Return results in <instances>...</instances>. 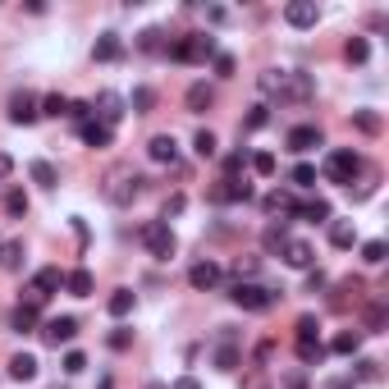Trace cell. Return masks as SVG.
Instances as JSON below:
<instances>
[{
	"label": "cell",
	"instance_id": "obj_1",
	"mask_svg": "<svg viewBox=\"0 0 389 389\" xmlns=\"http://www.w3.org/2000/svg\"><path fill=\"white\" fill-rule=\"evenodd\" d=\"M101 192H105V202H110V207H129V202L142 192V174H138V170H129V165H120V170L105 174Z\"/></svg>",
	"mask_w": 389,
	"mask_h": 389
},
{
	"label": "cell",
	"instance_id": "obj_2",
	"mask_svg": "<svg viewBox=\"0 0 389 389\" xmlns=\"http://www.w3.org/2000/svg\"><path fill=\"white\" fill-rule=\"evenodd\" d=\"M357 174H362V156L357 151H348V147L330 151V161H325V179L330 183H353Z\"/></svg>",
	"mask_w": 389,
	"mask_h": 389
},
{
	"label": "cell",
	"instance_id": "obj_3",
	"mask_svg": "<svg viewBox=\"0 0 389 389\" xmlns=\"http://www.w3.org/2000/svg\"><path fill=\"white\" fill-rule=\"evenodd\" d=\"M170 55H174V60H183V64L211 60V55H216V37H207V33H192V37H183V42H174V46H170Z\"/></svg>",
	"mask_w": 389,
	"mask_h": 389
},
{
	"label": "cell",
	"instance_id": "obj_4",
	"mask_svg": "<svg viewBox=\"0 0 389 389\" xmlns=\"http://www.w3.org/2000/svg\"><path fill=\"white\" fill-rule=\"evenodd\" d=\"M229 298H233L243 311H270V307H275V294H270V289H261V284H252V279H238Z\"/></svg>",
	"mask_w": 389,
	"mask_h": 389
},
{
	"label": "cell",
	"instance_id": "obj_5",
	"mask_svg": "<svg viewBox=\"0 0 389 389\" xmlns=\"http://www.w3.org/2000/svg\"><path fill=\"white\" fill-rule=\"evenodd\" d=\"M142 243H147V252L161 257V261L174 257V229L165 225V220H147V225H142Z\"/></svg>",
	"mask_w": 389,
	"mask_h": 389
},
{
	"label": "cell",
	"instance_id": "obj_6",
	"mask_svg": "<svg viewBox=\"0 0 389 389\" xmlns=\"http://www.w3.org/2000/svg\"><path fill=\"white\" fill-rule=\"evenodd\" d=\"M37 120H42V110H37V96L33 92H14V96H9V124L23 129V124H37Z\"/></svg>",
	"mask_w": 389,
	"mask_h": 389
},
{
	"label": "cell",
	"instance_id": "obj_7",
	"mask_svg": "<svg viewBox=\"0 0 389 389\" xmlns=\"http://www.w3.org/2000/svg\"><path fill=\"white\" fill-rule=\"evenodd\" d=\"M74 335H78V320H74V316H51V320H46V325H42V339H46V344H51V348L69 344Z\"/></svg>",
	"mask_w": 389,
	"mask_h": 389
},
{
	"label": "cell",
	"instance_id": "obj_8",
	"mask_svg": "<svg viewBox=\"0 0 389 389\" xmlns=\"http://www.w3.org/2000/svg\"><path fill=\"white\" fill-rule=\"evenodd\" d=\"M124 105H129V101H124L120 92H101V96H96V115H101L105 129H115V124L124 120Z\"/></svg>",
	"mask_w": 389,
	"mask_h": 389
},
{
	"label": "cell",
	"instance_id": "obj_9",
	"mask_svg": "<svg viewBox=\"0 0 389 389\" xmlns=\"http://www.w3.org/2000/svg\"><path fill=\"white\" fill-rule=\"evenodd\" d=\"M311 147H320V129L316 124H298V129H289V151L294 156H307Z\"/></svg>",
	"mask_w": 389,
	"mask_h": 389
},
{
	"label": "cell",
	"instance_id": "obj_10",
	"mask_svg": "<svg viewBox=\"0 0 389 389\" xmlns=\"http://www.w3.org/2000/svg\"><path fill=\"white\" fill-rule=\"evenodd\" d=\"M147 156L156 165H174V161H179V142H174L170 133H156V138L147 142Z\"/></svg>",
	"mask_w": 389,
	"mask_h": 389
},
{
	"label": "cell",
	"instance_id": "obj_11",
	"mask_svg": "<svg viewBox=\"0 0 389 389\" xmlns=\"http://www.w3.org/2000/svg\"><path fill=\"white\" fill-rule=\"evenodd\" d=\"M188 284L202 289V294H211V289L220 284V266H216V261H197V266L188 270Z\"/></svg>",
	"mask_w": 389,
	"mask_h": 389
},
{
	"label": "cell",
	"instance_id": "obj_12",
	"mask_svg": "<svg viewBox=\"0 0 389 389\" xmlns=\"http://www.w3.org/2000/svg\"><path fill=\"white\" fill-rule=\"evenodd\" d=\"M284 261H289L294 270H311L316 252H311V243H303V238H289V243H284Z\"/></svg>",
	"mask_w": 389,
	"mask_h": 389
},
{
	"label": "cell",
	"instance_id": "obj_13",
	"mask_svg": "<svg viewBox=\"0 0 389 389\" xmlns=\"http://www.w3.org/2000/svg\"><path fill=\"white\" fill-rule=\"evenodd\" d=\"M307 96H311V78H307V74H284L279 101H307Z\"/></svg>",
	"mask_w": 389,
	"mask_h": 389
},
{
	"label": "cell",
	"instance_id": "obj_14",
	"mask_svg": "<svg viewBox=\"0 0 389 389\" xmlns=\"http://www.w3.org/2000/svg\"><path fill=\"white\" fill-rule=\"evenodd\" d=\"M284 18H289V23H294V28H316V18H320V9H316V5H311V0H294V5H289V9H284Z\"/></svg>",
	"mask_w": 389,
	"mask_h": 389
},
{
	"label": "cell",
	"instance_id": "obj_15",
	"mask_svg": "<svg viewBox=\"0 0 389 389\" xmlns=\"http://www.w3.org/2000/svg\"><path fill=\"white\" fill-rule=\"evenodd\" d=\"M248 197H252V188L238 183V179H220L216 188H211V202H248Z\"/></svg>",
	"mask_w": 389,
	"mask_h": 389
},
{
	"label": "cell",
	"instance_id": "obj_16",
	"mask_svg": "<svg viewBox=\"0 0 389 389\" xmlns=\"http://www.w3.org/2000/svg\"><path fill=\"white\" fill-rule=\"evenodd\" d=\"M33 289L42 298H51V294H60V289H64V275L55 266H46V270H37V275H33Z\"/></svg>",
	"mask_w": 389,
	"mask_h": 389
},
{
	"label": "cell",
	"instance_id": "obj_17",
	"mask_svg": "<svg viewBox=\"0 0 389 389\" xmlns=\"http://www.w3.org/2000/svg\"><path fill=\"white\" fill-rule=\"evenodd\" d=\"M96 60H101V64H110V60H120V55H124V42H120V37H115V33H101V37H96Z\"/></svg>",
	"mask_w": 389,
	"mask_h": 389
},
{
	"label": "cell",
	"instance_id": "obj_18",
	"mask_svg": "<svg viewBox=\"0 0 389 389\" xmlns=\"http://www.w3.org/2000/svg\"><path fill=\"white\" fill-rule=\"evenodd\" d=\"M110 138H115V129H105L101 120H87L83 124V142H87V147H110Z\"/></svg>",
	"mask_w": 389,
	"mask_h": 389
},
{
	"label": "cell",
	"instance_id": "obj_19",
	"mask_svg": "<svg viewBox=\"0 0 389 389\" xmlns=\"http://www.w3.org/2000/svg\"><path fill=\"white\" fill-rule=\"evenodd\" d=\"M92 270H69V275H64V289H69L74 298H92Z\"/></svg>",
	"mask_w": 389,
	"mask_h": 389
},
{
	"label": "cell",
	"instance_id": "obj_20",
	"mask_svg": "<svg viewBox=\"0 0 389 389\" xmlns=\"http://www.w3.org/2000/svg\"><path fill=\"white\" fill-rule=\"evenodd\" d=\"M330 348H335L339 357H353L357 348H362V330H339V335H335V344H330Z\"/></svg>",
	"mask_w": 389,
	"mask_h": 389
},
{
	"label": "cell",
	"instance_id": "obj_21",
	"mask_svg": "<svg viewBox=\"0 0 389 389\" xmlns=\"http://www.w3.org/2000/svg\"><path fill=\"white\" fill-rule=\"evenodd\" d=\"M9 376H14V381H33L37 376V357L33 353H14L9 357Z\"/></svg>",
	"mask_w": 389,
	"mask_h": 389
},
{
	"label": "cell",
	"instance_id": "obj_22",
	"mask_svg": "<svg viewBox=\"0 0 389 389\" xmlns=\"http://www.w3.org/2000/svg\"><path fill=\"white\" fill-rule=\"evenodd\" d=\"M298 216H307L311 225H330V202H325V197H311V202L298 207Z\"/></svg>",
	"mask_w": 389,
	"mask_h": 389
},
{
	"label": "cell",
	"instance_id": "obj_23",
	"mask_svg": "<svg viewBox=\"0 0 389 389\" xmlns=\"http://www.w3.org/2000/svg\"><path fill=\"white\" fill-rule=\"evenodd\" d=\"M0 266H5V270H18V266H23V238L0 243Z\"/></svg>",
	"mask_w": 389,
	"mask_h": 389
},
{
	"label": "cell",
	"instance_id": "obj_24",
	"mask_svg": "<svg viewBox=\"0 0 389 389\" xmlns=\"http://www.w3.org/2000/svg\"><path fill=\"white\" fill-rule=\"evenodd\" d=\"M266 211H270V216H279V211H284V216H298L294 192H270V197H266Z\"/></svg>",
	"mask_w": 389,
	"mask_h": 389
},
{
	"label": "cell",
	"instance_id": "obj_25",
	"mask_svg": "<svg viewBox=\"0 0 389 389\" xmlns=\"http://www.w3.org/2000/svg\"><path fill=\"white\" fill-rule=\"evenodd\" d=\"M133 303H138V298H133V289H115V294H110V303H105V307H110V316H129V311H133Z\"/></svg>",
	"mask_w": 389,
	"mask_h": 389
},
{
	"label": "cell",
	"instance_id": "obj_26",
	"mask_svg": "<svg viewBox=\"0 0 389 389\" xmlns=\"http://www.w3.org/2000/svg\"><path fill=\"white\" fill-rule=\"evenodd\" d=\"M330 243H335V248H353V243H357V229L348 225V220H335V225H330Z\"/></svg>",
	"mask_w": 389,
	"mask_h": 389
},
{
	"label": "cell",
	"instance_id": "obj_27",
	"mask_svg": "<svg viewBox=\"0 0 389 389\" xmlns=\"http://www.w3.org/2000/svg\"><path fill=\"white\" fill-rule=\"evenodd\" d=\"M211 101H216V92H211L207 83H192L188 87V110H207Z\"/></svg>",
	"mask_w": 389,
	"mask_h": 389
},
{
	"label": "cell",
	"instance_id": "obj_28",
	"mask_svg": "<svg viewBox=\"0 0 389 389\" xmlns=\"http://www.w3.org/2000/svg\"><path fill=\"white\" fill-rule=\"evenodd\" d=\"M238 357H243V353H238V348L229 344V339H225V344L216 348V366H220V371H238Z\"/></svg>",
	"mask_w": 389,
	"mask_h": 389
},
{
	"label": "cell",
	"instance_id": "obj_29",
	"mask_svg": "<svg viewBox=\"0 0 389 389\" xmlns=\"http://www.w3.org/2000/svg\"><path fill=\"white\" fill-rule=\"evenodd\" d=\"M261 243H266V252H284V243H289V229H284V225H266V233H261Z\"/></svg>",
	"mask_w": 389,
	"mask_h": 389
},
{
	"label": "cell",
	"instance_id": "obj_30",
	"mask_svg": "<svg viewBox=\"0 0 389 389\" xmlns=\"http://www.w3.org/2000/svg\"><path fill=\"white\" fill-rule=\"evenodd\" d=\"M344 55H348V60H353V64H366V55H371V46H366V37H348Z\"/></svg>",
	"mask_w": 389,
	"mask_h": 389
},
{
	"label": "cell",
	"instance_id": "obj_31",
	"mask_svg": "<svg viewBox=\"0 0 389 389\" xmlns=\"http://www.w3.org/2000/svg\"><path fill=\"white\" fill-rule=\"evenodd\" d=\"M192 151H197L202 161H211V156H216V133H211V129H202L197 138H192Z\"/></svg>",
	"mask_w": 389,
	"mask_h": 389
},
{
	"label": "cell",
	"instance_id": "obj_32",
	"mask_svg": "<svg viewBox=\"0 0 389 389\" xmlns=\"http://www.w3.org/2000/svg\"><path fill=\"white\" fill-rule=\"evenodd\" d=\"M33 179L42 183V188H55V179H60V174H55L51 161H33Z\"/></svg>",
	"mask_w": 389,
	"mask_h": 389
},
{
	"label": "cell",
	"instance_id": "obj_33",
	"mask_svg": "<svg viewBox=\"0 0 389 389\" xmlns=\"http://www.w3.org/2000/svg\"><path fill=\"white\" fill-rule=\"evenodd\" d=\"M298 357H303V362H320V357H325L320 339H298Z\"/></svg>",
	"mask_w": 389,
	"mask_h": 389
},
{
	"label": "cell",
	"instance_id": "obj_34",
	"mask_svg": "<svg viewBox=\"0 0 389 389\" xmlns=\"http://www.w3.org/2000/svg\"><path fill=\"white\" fill-rule=\"evenodd\" d=\"M42 115H51V120H60V115H69V101H64L60 92H51V96L42 101Z\"/></svg>",
	"mask_w": 389,
	"mask_h": 389
},
{
	"label": "cell",
	"instance_id": "obj_35",
	"mask_svg": "<svg viewBox=\"0 0 389 389\" xmlns=\"http://www.w3.org/2000/svg\"><path fill=\"white\" fill-rule=\"evenodd\" d=\"M289 179H294V188H311V183H316V165H294Z\"/></svg>",
	"mask_w": 389,
	"mask_h": 389
},
{
	"label": "cell",
	"instance_id": "obj_36",
	"mask_svg": "<svg viewBox=\"0 0 389 389\" xmlns=\"http://www.w3.org/2000/svg\"><path fill=\"white\" fill-rule=\"evenodd\" d=\"M362 261H366V266H381V261H385V243L381 238L362 243Z\"/></svg>",
	"mask_w": 389,
	"mask_h": 389
},
{
	"label": "cell",
	"instance_id": "obj_37",
	"mask_svg": "<svg viewBox=\"0 0 389 389\" xmlns=\"http://www.w3.org/2000/svg\"><path fill=\"white\" fill-rule=\"evenodd\" d=\"M5 211H9V216H28V197H23V188H14V192H9V197H5Z\"/></svg>",
	"mask_w": 389,
	"mask_h": 389
},
{
	"label": "cell",
	"instance_id": "obj_38",
	"mask_svg": "<svg viewBox=\"0 0 389 389\" xmlns=\"http://www.w3.org/2000/svg\"><path fill=\"white\" fill-rule=\"evenodd\" d=\"M279 87H284V69H266V74H261V92L279 96Z\"/></svg>",
	"mask_w": 389,
	"mask_h": 389
},
{
	"label": "cell",
	"instance_id": "obj_39",
	"mask_svg": "<svg viewBox=\"0 0 389 389\" xmlns=\"http://www.w3.org/2000/svg\"><path fill=\"white\" fill-rule=\"evenodd\" d=\"M14 330H18V335L37 330V311H33V307H18V311H14Z\"/></svg>",
	"mask_w": 389,
	"mask_h": 389
},
{
	"label": "cell",
	"instance_id": "obj_40",
	"mask_svg": "<svg viewBox=\"0 0 389 389\" xmlns=\"http://www.w3.org/2000/svg\"><path fill=\"white\" fill-rule=\"evenodd\" d=\"M353 120H357V129H362V133H381V115H371V110H357Z\"/></svg>",
	"mask_w": 389,
	"mask_h": 389
},
{
	"label": "cell",
	"instance_id": "obj_41",
	"mask_svg": "<svg viewBox=\"0 0 389 389\" xmlns=\"http://www.w3.org/2000/svg\"><path fill=\"white\" fill-rule=\"evenodd\" d=\"M243 124H248V129H266V124H270V110H266V105H252Z\"/></svg>",
	"mask_w": 389,
	"mask_h": 389
},
{
	"label": "cell",
	"instance_id": "obj_42",
	"mask_svg": "<svg viewBox=\"0 0 389 389\" xmlns=\"http://www.w3.org/2000/svg\"><path fill=\"white\" fill-rule=\"evenodd\" d=\"M129 105H133V110H151V105H156V92H151V87H138Z\"/></svg>",
	"mask_w": 389,
	"mask_h": 389
},
{
	"label": "cell",
	"instance_id": "obj_43",
	"mask_svg": "<svg viewBox=\"0 0 389 389\" xmlns=\"http://www.w3.org/2000/svg\"><path fill=\"white\" fill-rule=\"evenodd\" d=\"M252 170H257V174H275V156H270V151H257V156H252Z\"/></svg>",
	"mask_w": 389,
	"mask_h": 389
},
{
	"label": "cell",
	"instance_id": "obj_44",
	"mask_svg": "<svg viewBox=\"0 0 389 389\" xmlns=\"http://www.w3.org/2000/svg\"><path fill=\"white\" fill-rule=\"evenodd\" d=\"M211 60H216V74H220V78H229L233 69H238V64H233V55H225V51H216Z\"/></svg>",
	"mask_w": 389,
	"mask_h": 389
},
{
	"label": "cell",
	"instance_id": "obj_45",
	"mask_svg": "<svg viewBox=\"0 0 389 389\" xmlns=\"http://www.w3.org/2000/svg\"><path fill=\"white\" fill-rule=\"evenodd\" d=\"M129 344H133V330H110V348L115 353H124Z\"/></svg>",
	"mask_w": 389,
	"mask_h": 389
},
{
	"label": "cell",
	"instance_id": "obj_46",
	"mask_svg": "<svg viewBox=\"0 0 389 389\" xmlns=\"http://www.w3.org/2000/svg\"><path fill=\"white\" fill-rule=\"evenodd\" d=\"M83 366H87V357H83V353H64V371H69V376H78Z\"/></svg>",
	"mask_w": 389,
	"mask_h": 389
},
{
	"label": "cell",
	"instance_id": "obj_47",
	"mask_svg": "<svg viewBox=\"0 0 389 389\" xmlns=\"http://www.w3.org/2000/svg\"><path fill=\"white\" fill-rule=\"evenodd\" d=\"M357 371H362V381H381V362H371V357L357 362Z\"/></svg>",
	"mask_w": 389,
	"mask_h": 389
},
{
	"label": "cell",
	"instance_id": "obj_48",
	"mask_svg": "<svg viewBox=\"0 0 389 389\" xmlns=\"http://www.w3.org/2000/svg\"><path fill=\"white\" fill-rule=\"evenodd\" d=\"M366 325L381 335V330H385V307H371V311H366Z\"/></svg>",
	"mask_w": 389,
	"mask_h": 389
},
{
	"label": "cell",
	"instance_id": "obj_49",
	"mask_svg": "<svg viewBox=\"0 0 389 389\" xmlns=\"http://www.w3.org/2000/svg\"><path fill=\"white\" fill-rule=\"evenodd\" d=\"M87 115H92V105H83V101H69V120L87 124Z\"/></svg>",
	"mask_w": 389,
	"mask_h": 389
},
{
	"label": "cell",
	"instance_id": "obj_50",
	"mask_svg": "<svg viewBox=\"0 0 389 389\" xmlns=\"http://www.w3.org/2000/svg\"><path fill=\"white\" fill-rule=\"evenodd\" d=\"M179 211H183V197H179V192H174V197L165 202V216H161V220H165V225H170V216H179Z\"/></svg>",
	"mask_w": 389,
	"mask_h": 389
},
{
	"label": "cell",
	"instance_id": "obj_51",
	"mask_svg": "<svg viewBox=\"0 0 389 389\" xmlns=\"http://www.w3.org/2000/svg\"><path fill=\"white\" fill-rule=\"evenodd\" d=\"M142 51H161V33H156V28L142 33Z\"/></svg>",
	"mask_w": 389,
	"mask_h": 389
},
{
	"label": "cell",
	"instance_id": "obj_52",
	"mask_svg": "<svg viewBox=\"0 0 389 389\" xmlns=\"http://www.w3.org/2000/svg\"><path fill=\"white\" fill-rule=\"evenodd\" d=\"M225 170H229V179H233V174L243 170V151H233V156H225Z\"/></svg>",
	"mask_w": 389,
	"mask_h": 389
},
{
	"label": "cell",
	"instance_id": "obj_53",
	"mask_svg": "<svg viewBox=\"0 0 389 389\" xmlns=\"http://www.w3.org/2000/svg\"><path fill=\"white\" fill-rule=\"evenodd\" d=\"M170 389H202V381H192V376H179V381H174Z\"/></svg>",
	"mask_w": 389,
	"mask_h": 389
},
{
	"label": "cell",
	"instance_id": "obj_54",
	"mask_svg": "<svg viewBox=\"0 0 389 389\" xmlns=\"http://www.w3.org/2000/svg\"><path fill=\"white\" fill-rule=\"evenodd\" d=\"M307 289H311V294H316V289H325V275H320V270H311V275H307Z\"/></svg>",
	"mask_w": 389,
	"mask_h": 389
},
{
	"label": "cell",
	"instance_id": "obj_55",
	"mask_svg": "<svg viewBox=\"0 0 389 389\" xmlns=\"http://www.w3.org/2000/svg\"><path fill=\"white\" fill-rule=\"evenodd\" d=\"M9 170H14V161H9V156H5V151H0V179H5V174H9Z\"/></svg>",
	"mask_w": 389,
	"mask_h": 389
},
{
	"label": "cell",
	"instance_id": "obj_56",
	"mask_svg": "<svg viewBox=\"0 0 389 389\" xmlns=\"http://www.w3.org/2000/svg\"><path fill=\"white\" fill-rule=\"evenodd\" d=\"M325 389H353V381H335V385H325Z\"/></svg>",
	"mask_w": 389,
	"mask_h": 389
},
{
	"label": "cell",
	"instance_id": "obj_57",
	"mask_svg": "<svg viewBox=\"0 0 389 389\" xmlns=\"http://www.w3.org/2000/svg\"><path fill=\"white\" fill-rule=\"evenodd\" d=\"M96 389H115V385H110V381H101V385H96Z\"/></svg>",
	"mask_w": 389,
	"mask_h": 389
}]
</instances>
